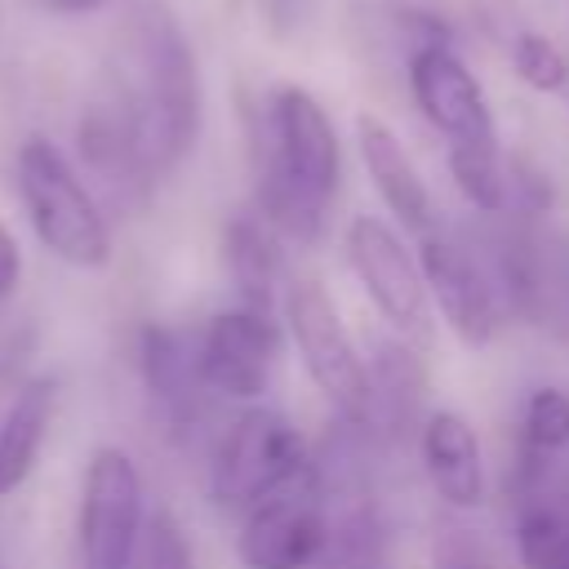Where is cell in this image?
Here are the masks:
<instances>
[{
  "mask_svg": "<svg viewBox=\"0 0 569 569\" xmlns=\"http://www.w3.org/2000/svg\"><path fill=\"white\" fill-rule=\"evenodd\" d=\"M58 13H71V18H84V13H98L107 0H49Z\"/></svg>",
  "mask_w": 569,
  "mask_h": 569,
  "instance_id": "4316f807",
  "label": "cell"
},
{
  "mask_svg": "<svg viewBox=\"0 0 569 569\" xmlns=\"http://www.w3.org/2000/svg\"><path fill=\"white\" fill-rule=\"evenodd\" d=\"M320 489L325 480L320 467L311 462L298 480L240 511V533H236L240 569H316L329 538V511L320 502Z\"/></svg>",
  "mask_w": 569,
  "mask_h": 569,
  "instance_id": "30bf717a",
  "label": "cell"
},
{
  "mask_svg": "<svg viewBox=\"0 0 569 569\" xmlns=\"http://www.w3.org/2000/svg\"><path fill=\"white\" fill-rule=\"evenodd\" d=\"M253 209L262 222L289 240L311 249L342 191V138L325 102L280 80L267 89L253 116Z\"/></svg>",
  "mask_w": 569,
  "mask_h": 569,
  "instance_id": "6da1fadb",
  "label": "cell"
},
{
  "mask_svg": "<svg viewBox=\"0 0 569 569\" xmlns=\"http://www.w3.org/2000/svg\"><path fill=\"white\" fill-rule=\"evenodd\" d=\"M147 520V485L129 449L98 445L80 476L76 560L80 569H124Z\"/></svg>",
  "mask_w": 569,
  "mask_h": 569,
  "instance_id": "52a82bcc",
  "label": "cell"
},
{
  "mask_svg": "<svg viewBox=\"0 0 569 569\" xmlns=\"http://www.w3.org/2000/svg\"><path fill=\"white\" fill-rule=\"evenodd\" d=\"M431 565L436 569H498V556L476 529L440 525L431 538Z\"/></svg>",
  "mask_w": 569,
  "mask_h": 569,
  "instance_id": "d4e9b609",
  "label": "cell"
},
{
  "mask_svg": "<svg viewBox=\"0 0 569 569\" xmlns=\"http://www.w3.org/2000/svg\"><path fill=\"white\" fill-rule=\"evenodd\" d=\"M511 71L533 93H565L569 89V58L547 31H520L511 44Z\"/></svg>",
  "mask_w": 569,
  "mask_h": 569,
  "instance_id": "cb8c5ba5",
  "label": "cell"
},
{
  "mask_svg": "<svg viewBox=\"0 0 569 569\" xmlns=\"http://www.w3.org/2000/svg\"><path fill=\"white\" fill-rule=\"evenodd\" d=\"M413 253L422 267L427 302L440 311L449 333L462 347H489L507 316V298H502L489 253H480L476 244H467L462 236H453L440 222L427 236H418Z\"/></svg>",
  "mask_w": 569,
  "mask_h": 569,
  "instance_id": "8992f818",
  "label": "cell"
},
{
  "mask_svg": "<svg viewBox=\"0 0 569 569\" xmlns=\"http://www.w3.org/2000/svg\"><path fill=\"white\" fill-rule=\"evenodd\" d=\"M422 387H427V373H422L418 356L400 338H391L378 351V360L369 365V422L378 413L391 422H409L418 413Z\"/></svg>",
  "mask_w": 569,
  "mask_h": 569,
  "instance_id": "7402d4cb",
  "label": "cell"
},
{
  "mask_svg": "<svg viewBox=\"0 0 569 569\" xmlns=\"http://www.w3.org/2000/svg\"><path fill=\"white\" fill-rule=\"evenodd\" d=\"M196 338V373L209 400H231V405H258L271 387L284 329L271 311L253 307H227L204 320Z\"/></svg>",
  "mask_w": 569,
  "mask_h": 569,
  "instance_id": "9c48e42d",
  "label": "cell"
},
{
  "mask_svg": "<svg viewBox=\"0 0 569 569\" xmlns=\"http://www.w3.org/2000/svg\"><path fill=\"white\" fill-rule=\"evenodd\" d=\"M53 418H58V382L49 373L18 378L0 418V498L18 493L36 476Z\"/></svg>",
  "mask_w": 569,
  "mask_h": 569,
  "instance_id": "2e32d148",
  "label": "cell"
},
{
  "mask_svg": "<svg viewBox=\"0 0 569 569\" xmlns=\"http://www.w3.org/2000/svg\"><path fill=\"white\" fill-rule=\"evenodd\" d=\"M267 4V13L271 18H284V13H293V0H262Z\"/></svg>",
  "mask_w": 569,
  "mask_h": 569,
  "instance_id": "83f0119b",
  "label": "cell"
},
{
  "mask_svg": "<svg viewBox=\"0 0 569 569\" xmlns=\"http://www.w3.org/2000/svg\"><path fill=\"white\" fill-rule=\"evenodd\" d=\"M418 453L431 489L453 507L471 511L489 493V467H485V445L480 431L471 427L467 413L458 409H431L418 418Z\"/></svg>",
  "mask_w": 569,
  "mask_h": 569,
  "instance_id": "5bb4252c",
  "label": "cell"
},
{
  "mask_svg": "<svg viewBox=\"0 0 569 569\" xmlns=\"http://www.w3.org/2000/svg\"><path fill=\"white\" fill-rule=\"evenodd\" d=\"M342 253L356 271L369 307L396 338H422L431 325V302L422 284L418 253L409 240L378 213H356L342 227Z\"/></svg>",
  "mask_w": 569,
  "mask_h": 569,
  "instance_id": "ba28073f",
  "label": "cell"
},
{
  "mask_svg": "<svg viewBox=\"0 0 569 569\" xmlns=\"http://www.w3.org/2000/svg\"><path fill=\"white\" fill-rule=\"evenodd\" d=\"M124 569H196V547H191L182 520L169 507L147 511L142 533H138L133 556H129Z\"/></svg>",
  "mask_w": 569,
  "mask_h": 569,
  "instance_id": "603a6c76",
  "label": "cell"
},
{
  "mask_svg": "<svg viewBox=\"0 0 569 569\" xmlns=\"http://www.w3.org/2000/svg\"><path fill=\"white\" fill-rule=\"evenodd\" d=\"M76 156L89 169V178H98L124 204L147 200V191L156 187V178L142 164L129 111H124V102H120V93L111 84L98 98L84 102V111L76 120Z\"/></svg>",
  "mask_w": 569,
  "mask_h": 569,
  "instance_id": "7c38bea8",
  "label": "cell"
},
{
  "mask_svg": "<svg viewBox=\"0 0 569 569\" xmlns=\"http://www.w3.org/2000/svg\"><path fill=\"white\" fill-rule=\"evenodd\" d=\"M284 329L329 409L351 427H369V360L360 356L325 280L302 276L284 289Z\"/></svg>",
  "mask_w": 569,
  "mask_h": 569,
  "instance_id": "5b68a950",
  "label": "cell"
},
{
  "mask_svg": "<svg viewBox=\"0 0 569 569\" xmlns=\"http://www.w3.org/2000/svg\"><path fill=\"white\" fill-rule=\"evenodd\" d=\"M311 467L307 436L271 405H244L209 449V498L222 511H249Z\"/></svg>",
  "mask_w": 569,
  "mask_h": 569,
  "instance_id": "277c9868",
  "label": "cell"
},
{
  "mask_svg": "<svg viewBox=\"0 0 569 569\" xmlns=\"http://www.w3.org/2000/svg\"><path fill=\"white\" fill-rule=\"evenodd\" d=\"M222 262L240 293V307L271 311L280 302V276H284V240L262 222L258 209H244L227 218L222 227Z\"/></svg>",
  "mask_w": 569,
  "mask_h": 569,
  "instance_id": "e0dca14e",
  "label": "cell"
},
{
  "mask_svg": "<svg viewBox=\"0 0 569 569\" xmlns=\"http://www.w3.org/2000/svg\"><path fill=\"white\" fill-rule=\"evenodd\" d=\"M18 196L36 240L76 271H102L111 262V222L89 191L84 173L40 133L18 147Z\"/></svg>",
  "mask_w": 569,
  "mask_h": 569,
  "instance_id": "3957f363",
  "label": "cell"
},
{
  "mask_svg": "<svg viewBox=\"0 0 569 569\" xmlns=\"http://www.w3.org/2000/svg\"><path fill=\"white\" fill-rule=\"evenodd\" d=\"M516 560L520 569H569V493L542 485L525 489L516 511Z\"/></svg>",
  "mask_w": 569,
  "mask_h": 569,
  "instance_id": "ac0fdd59",
  "label": "cell"
},
{
  "mask_svg": "<svg viewBox=\"0 0 569 569\" xmlns=\"http://www.w3.org/2000/svg\"><path fill=\"white\" fill-rule=\"evenodd\" d=\"M565 453H569V391L556 382L533 387L525 409H520V471H525V480L542 485L547 471Z\"/></svg>",
  "mask_w": 569,
  "mask_h": 569,
  "instance_id": "d6986e66",
  "label": "cell"
},
{
  "mask_svg": "<svg viewBox=\"0 0 569 569\" xmlns=\"http://www.w3.org/2000/svg\"><path fill=\"white\" fill-rule=\"evenodd\" d=\"M107 84L129 111L147 173L160 182L191 156L204 111L200 67L182 27L169 13H142L129 40L124 71H116Z\"/></svg>",
  "mask_w": 569,
  "mask_h": 569,
  "instance_id": "7a4b0ae2",
  "label": "cell"
},
{
  "mask_svg": "<svg viewBox=\"0 0 569 569\" xmlns=\"http://www.w3.org/2000/svg\"><path fill=\"white\" fill-rule=\"evenodd\" d=\"M18 284H22V244L9 231V222H0V311L13 302Z\"/></svg>",
  "mask_w": 569,
  "mask_h": 569,
  "instance_id": "484cf974",
  "label": "cell"
},
{
  "mask_svg": "<svg viewBox=\"0 0 569 569\" xmlns=\"http://www.w3.org/2000/svg\"><path fill=\"white\" fill-rule=\"evenodd\" d=\"M320 569H391V533L369 502H351L329 520Z\"/></svg>",
  "mask_w": 569,
  "mask_h": 569,
  "instance_id": "44dd1931",
  "label": "cell"
},
{
  "mask_svg": "<svg viewBox=\"0 0 569 569\" xmlns=\"http://www.w3.org/2000/svg\"><path fill=\"white\" fill-rule=\"evenodd\" d=\"M445 164H449V178L453 187L462 191V200L489 218H498L511 200V178H507V164H502V147H498V133H485V138H462V142H449L445 151Z\"/></svg>",
  "mask_w": 569,
  "mask_h": 569,
  "instance_id": "ffe728a7",
  "label": "cell"
},
{
  "mask_svg": "<svg viewBox=\"0 0 569 569\" xmlns=\"http://www.w3.org/2000/svg\"><path fill=\"white\" fill-rule=\"evenodd\" d=\"M405 76H409V98H413L418 116L445 142L498 133L493 129V107L485 98V84L453 53V44H413Z\"/></svg>",
  "mask_w": 569,
  "mask_h": 569,
  "instance_id": "8fae6325",
  "label": "cell"
},
{
  "mask_svg": "<svg viewBox=\"0 0 569 569\" xmlns=\"http://www.w3.org/2000/svg\"><path fill=\"white\" fill-rule=\"evenodd\" d=\"M356 151H360V164H365L378 200L396 218V227L409 231V236H427L436 227L431 187H427L422 169L413 164L409 147L400 142V133L382 116L360 111L356 116Z\"/></svg>",
  "mask_w": 569,
  "mask_h": 569,
  "instance_id": "4fadbf2b",
  "label": "cell"
},
{
  "mask_svg": "<svg viewBox=\"0 0 569 569\" xmlns=\"http://www.w3.org/2000/svg\"><path fill=\"white\" fill-rule=\"evenodd\" d=\"M138 373H142V387L156 400V409L178 431L200 422L209 396H204L200 373H196V338L191 333L160 325V320H147L138 329Z\"/></svg>",
  "mask_w": 569,
  "mask_h": 569,
  "instance_id": "9a60e30c",
  "label": "cell"
}]
</instances>
